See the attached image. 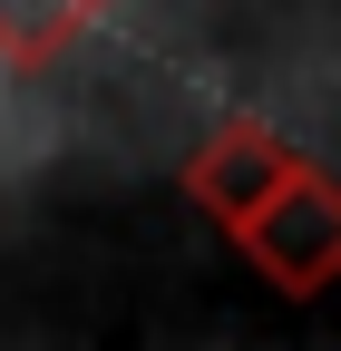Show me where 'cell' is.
<instances>
[{
  "mask_svg": "<svg viewBox=\"0 0 341 351\" xmlns=\"http://www.w3.org/2000/svg\"><path fill=\"white\" fill-rule=\"evenodd\" d=\"M117 0H0V59L10 69H59Z\"/></svg>",
  "mask_w": 341,
  "mask_h": 351,
  "instance_id": "obj_3",
  "label": "cell"
},
{
  "mask_svg": "<svg viewBox=\"0 0 341 351\" xmlns=\"http://www.w3.org/2000/svg\"><path fill=\"white\" fill-rule=\"evenodd\" d=\"M283 166H292V137H283V127H264V117H225L215 137L186 156V205L225 234V225H234V215L273 186Z\"/></svg>",
  "mask_w": 341,
  "mask_h": 351,
  "instance_id": "obj_2",
  "label": "cell"
},
{
  "mask_svg": "<svg viewBox=\"0 0 341 351\" xmlns=\"http://www.w3.org/2000/svg\"><path fill=\"white\" fill-rule=\"evenodd\" d=\"M225 244H234L283 302H312V293H331V274H341V186L292 147V166L225 225Z\"/></svg>",
  "mask_w": 341,
  "mask_h": 351,
  "instance_id": "obj_1",
  "label": "cell"
}]
</instances>
